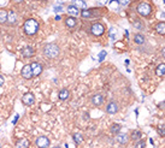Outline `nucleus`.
<instances>
[{
	"label": "nucleus",
	"mask_w": 165,
	"mask_h": 148,
	"mask_svg": "<svg viewBox=\"0 0 165 148\" xmlns=\"http://www.w3.org/2000/svg\"><path fill=\"white\" fill-rule=\"evenodd\" d=\"M44 54H45V57L49 58V59H54V58H57L59 53H60V49L59 47L56 45V44H47L44 49H42Z\"/></svg>",
	"instance_id": "1"
},
{
	"label": "nucleus",
	"mask_w": 165,
	"mask_h": 148,
	"mask_svg": "<svg viewBox=\"0 0 165 148\" xmlns=\"http://www.w3.org/2000/svg\"><path fill=\"white\" fill-rule=\"evenodd\" d=\"M39 22L36 20H33V18H29V20L25 21L23 28H24V33L27 35H35L39 30Z\"/></svg>",
	"instance_id": "2"
},
{
	"label": "nucleus",
	"mask_w": 165,
	"mask_h": 148,
	"mask_svg": "<svg viewBox=\"0 0 165 148\" xmlns=\"http://www.w3.org/2000/svg\"><path fill=\"white\" fill-rule=\"evenodd\" d=\"M136 11H137V13H139L140 16H142V17H148V16L152 13V6H151L148 3L142 1V3H140V4L136 6Z\"/></svg>",
	"instance_id": "3"
},
{
	"label": "nucleus",
	"mask_w": 165,
	"mask_h": 148,
	"mask_svg": "<svg viewBox=\"0 0 165 148\" xmlns=\"http://www.w3.org/2000/svg\"><path fill=\"white\" fill-rule=\"evenodd\" d=\"M90 33L93 34L94 36H101L104 33H105V27L102 23H99V22H95L90 25Z\"/></svg>",
	"instance_id": "4"
},
{
	"label": "nucleus",
	"mask_w": 165,
	"mask_h": 148,
	"mask_svg": "<svg viewBox=\"0 0 165 148\" xmlns=\"http://www.w3.org/2000/svg\"><path fill=\"white\" fill-rule=\"evenodd\" d=\"M35 144H36V147H39V148H47V147H49L51 141L46 136H39L38 139L35 140Z\"/></svg>",
	"instance_id": "5"
},
{
	"label": "nucleus",
	"mask_w": 165,
	"mask_h": 148,
	"mask_svg": "<svg viewBox=\"0 0 165 148\" xmlns=\"http://www.w3.org/2000/svg\"><path fill=\"white\" fill-rule=\"evenodd\" d=\"M30 67H31V71H33V76L36 77V76H40L42 73V65L40 63H31L30 64Z\"/></svg>",
	"instance_id": "6"
},
{
	"label": "nucleus",
	"mask_w": 165,
	"mask_h": 148,
	"mask_svg": "<svg viewBox=\"0 0 165 148\" xmlns=\"http://www.w3.org/2000/svg\"><path fill=\"white\" fill-rule=\"evenodd\" d=\"M21 75H22V77L25 78V80H31V78L34 77L30 65H24V66H23V69H22V71H21Z\"/></svg>",
	"instance_id": "7"
},
{
	"label": "nucleus",
	"mask_w": 165,
	"mask_h": 148,
	"mask_svg": "<svg viewBox=\"0 0 165 148\" xmlns=\"http://www.w3.org/2000/svg\"><path fill=\"white\" fill-rule=\"evenodd\" d=\"M106 112L110 115H116L118 112V105L116 101H110L106 106Z\"/></svg>",
	"instance_id": "8"
},
{
	"label": "nucleus",
	"mask_w": 165,
	"mask_h": 148,
	"mask_svg": "<svg viewBox=\"0 0 165 148\" xmlns=\"http://www.w3.org/2000/svg\"><path fill=\"white\" fill-rule=\"evenodd\" d=\"M22 102H23L24 105H27V106L33 105V104L35 102V96H34V94H33V93H25V94L22 96Z\"/></svg>",
	"instance_id": "9"
},
{
	"label": "nucleus",
	"mask_w": 165,
	"mask_h": 148,
	"mask_svg": "<svg viewBox=\"0 0 165 148\" xmlns=\"http://www.w3.org/2000/svg\"><path fill=\"white\" fill-rule=\"evenodd\" d=\"M35 54V49L33 48V46H24L22 49V55L24 58H31Z\"/></svg>",
	"instance_id": "10"
},
{
	"label": "nucleus",
	"mask_w": 165,
	"mask_h": 148,
	"mask_svg": "<svg viewBox=\"0 0 165 148\" xmlns=\"http://www.w3.org/2000/svg\"><path fill=\"white\" fill-rule=\"evenodd\" d=\"M116 140L119 144H126L128 141H129V136H128V134H125V133H118L116 135Z\"/></svg>",
	"instance_id": "11"
},
{
	"label": "nucleus",
	"mask_w": 165,
	"mask_h": 148,
	"mask_svg": "<svg viewBox=\"0 0 165 148\" xmlns=\"http://www.w3.org/2000/svg\"><path fill=\"white\" fill-rule=\"evenodd\" d=\"M92 104L95 106H101L104 104V96L101 94H94L92 96Z\"/></svg>",
	"instance_id": "12"
},
{
	"label": "nucleus",
	"mask_w": 165,
	"mask_h": 148,
	"mask_svg": "<svg viewBox=\"0 0 165 148\" xmlns=\"http://www.w3.org/2000/svg\"><path fill=\"white\" fill-rule=\"evenodd\" d=\"M64 22H65V25L68 28H75L77 25V21H76L75 17H66Z\"/></svg>",
	"instance_id": "13"
},
{
	"label": "nucleus",
	"mask_w": 165,
	"mask_h": 148,
	"mask_svg": "<svg viewBox=\"0 0 165 148\" xmlns=\"http://www.w3.org/2000/svg\"><path fill=\"white\" fill-rule=\"evenodd\" d=\"M156 75L158 77L165 76V63H161V64H159L157 66V69H156Z\"/></svg>",
	"instance_id": "14"
},
{
	"label": "nucleus",
	"mask_w": 165,
	"mask_h": 148,
	"mask_svg": "<svg viewBox=\"0 0 165 148\" xmlns=\"http://www.w3.org/2000/svg\"><path fill=\"white\" fill-rule=\"evenodd\" d=\"M72 5L76 6L77 9L87 10V3L84 1V0H72Z\"/></svg>",
	"instance_id": "15"
},
{
	"label": "nucleus",
	"mask_w": 165,
	"mask_h": 148,
	"mask_svg": "<svg viewBox=\"0 0 165 148\" xmlns=\"http://www.w3.org/2000/svg\"><path fill=\"white\" fill-rule=\"evenodd\" d=\"M68 13L71 17H77L80 15V10L74 5H70V6H68Z\"/></svg>",
	"instance_id": "16"
},
{
	"label": "nucleus",
	"mask_w": 165,
	"mask_h": 148,
	"mask_svg": "<svg viewBox=\"0 0 165 148\" xmlns=\"http://www.w3.org/2000/svg\"><path fill=\"white\" fill-rule=\"evenodd\" d=\"M156 31L159 34V35H165V22H159L156 24L154 27Z\"/></svg>",
	"instance_id": "17"
},
{
	"label": "nucleus",
	"mask_w": 165,
	"mask_h": 148,
	"mask_svg": "<svg viewBox=\"0 0 165 148\" xmlns=\"http://www.w3.org/2000/svg\"><path fill=\"white\" fill-rule=\"evenodd\" d=\"M29 141L25 140V139H22V140H18L17 143H16V148H29Z\"/></svg>",
	"instance_id": "18"
},
{
	"label": "nucleus",
	"mask_w": 165,
	"mask_h": 148,
	"mask_svg": "<svg viewBox=\"0 0 165 148\" xmlns=\"http://www.w3.org/2000/svg\"><path fill=\"white\" fill-rule=\"evenodd\" d=\"M58 98L60 99V100H68L69 98H70V91L68 90V89H62L60 91H59V94H58Z\"/></svg>",
	"instance_id": "19"
},
{
	"label": "nucleus",
	"mask_w": 165,
	"mask_h": 148,
	"mask_svg": "<svg viewBox=\"0 0 165 148\" xmlns=\"http://www.w3.org/2000/svg\"><path fill=\"white\" fill-rule=\"evenodd\" d=\"M7 22L10 24H15L17 22V15H16V12H13V11L7 12Z\"/></svg>",
	"instance_id": "20"
},
{
	"label": "nucleus",
	"mask_w": 165,
	"mask_h": 148,
	"mask_svg": "<svg viewBox=\"0 0 165 148\" xmlns=\"http://www.w3.org/2000/svg\"><path fill=\"white\" fill-rule=\"evenodd\" d=\"M145 36L142 35V34H136L135 36H134V41H135V44H137V45H142V44H145Z\"/></svg>",
	"instance_id": "21"
},
{
	"label": "nucleus",
	"mask_w": 165,
	"mask_h": 148,
	"mask_svg": "<svg viewBox=\"0 0 165 148\" xmlns=\"http://www.w3.org/2000/svg\"><path fill=\"white\" fill-rule=\"evenodd\" d=\"M72 139H74V142L76 144H81L83 142V136L80 133H75L74 135H72Z\"/></svg>",
	"instance_id": "22"
},
{
	"label": "nucleus",
	"mask_w": 165,
	"mask_h": 148,
	"mask_svg": "<svg viewBox=\"0 0 165 148\" xmlns=\"http://www.w3.org/2000/svg\"><path fill=\"white\" fill-rule=\"evenodd\" d=\"M141 136H142V133L140 130H134L130 135V139L134 141H139V140H141Z\"/></svg>",
	"instance_id": "23"
},
{
	"label": "nucleus",
	"mask_w": 165,
	"mask_h": 148,
	"mask_svg": "<svg viewBox=\"0 0 165 148\" xmlns=\"http://www.w3.org/2000/svg\"><path fill=\"white\" fill-rule=\"evenodd\" d=\"M7 21V11H5L4 9L0 10V24H3Z\"/></svg>",
	"instance_id": "24"
},
{
	"label": "nucleus",
	"mask_w": 165,
	"mask_h": 148,
	"mask_svg": "<svg viewBox=\"0 0 165 148\" xmlns=\"http://www.w3.org/2000/svg\"><path fill=\"white\" fill-rule=\"evenodd\" d=\"M80 15L82 16V18H93V11L89 10H82V12H80Z\"/></svg>",
	"instance_id": "25"
},
{
	"label": "nucleus",
	"mask_w": 165,
	"mask_h": 148,
	"mask_svg": "<svg viewBox=\"0 0 165 148\" xmlns=\"http://www.w3.org/2000/svg\"><path fill=\"white\" fill-rule=\"evenodd\" d=\"M157 133L159 134V136L165 137V123L158 125V128H157Z\"/></svg>",
	"instance_id": "26"
},
{
	"label": "nucleus",
	"mask_w": 165,
	"mask_h": 148,
	"mask_svg": "<svg viewBox=\"0 0 165 148\" xmlns=\"http://www.w3.org/2000/svg\"><path fill=\"white\" fill-rule=\"evenodd\" d=\"M119 130H121V125H119V124H116V123L112 124L111 128H110V131H111L112 134H118Z\"/></svg>",
	"instance_id": "27"
},
{
	"label": "nucleus",
	"mask_w": 165,
	"mask_h": 148,
	"mask_svg": "<svg viewBox=\"0 0 165 148\" xmlns=\"http://www.w3.org/2000/svg\"><path fill=\"white\" fill-rule=\"evenodd\" d=\"M135 148H146V142L143 140H139L135 143Z\"/></svg>",
	"instance_id": "28"
},
{
	"label": "nucleus",
	"mask_w": 165,
	"mask_h": 148,
	"mask_svg": "<svg viewBox=\"0 0 165 148\" xmlns=\"http://www.w3.org/2000/svg\"><path fill=\"white\" fill-rule=\"evenodd\" d=\"M134 27H135L136 29L141 30V29L143 28V23H142L141 21H135V22H134Z\"/></svg>",
	"instance_id": "29"
},
{
	"label": "nucleus",
	"mask_w": 165,
	"mask_h": 148,
	"mask_svg": "<svg viewBox=\"0 0 165 148\" xmlns=\"http://www.w3.org/2000/svg\"><path fill=\"white\" fill-rule=\"evenodd\" d=\"M116 35H117V30H116L115 28H111V29H110V36H111L113 40L116 39Z\"/></svg>",
	"instance_id": "30"
},
{
	"label": "nucleus",
	"mask_w": 165,
	"mask_h": 148,
	"mask_svg": "<svg viewBox=\"0 0 165 148\" xmlns=\"http://www.w3.org/2000/svg\"><path fill=\"white\" fill-rule=\"evenodd\" d=\"M95 1H97V4H98V5L102 6V5H106V4L108 3V0H95Z\"/></svg>",
	"instance_id": "31"
},
{
	"label": "nucleus",
	"mask_w": 165,
	"mask_h": 148,
	"mask_svg": "<svg viewBox=\"0 0 165 148\" xmlns=\"http://www.w3.org/2000/svg\"><path fill=\"white\" fill-rule=\"evenodd\" d=\"M119 3H121L123 6H126V5H129L130 0H119Z\"/></svg>",
	"instance_id": "32"
},
{
	"label": "nucleus",
	"mask_w": 165,
	"mask_h": 148,
	"mask_svg": "<svg viewBox=\"0 0 165 148\" xmlns=\"http://www.w3.org/2000/svg\"><path fill=\"white\" fill-rule=\"evenodd\" d=\"M105 55H106V52H105V51H102V52L100 53V55H99V60H102Z\"/></svg>",
	"instance_id": "33"
},
{
	"label": "nucleus",
	"mask_w": 165,
	"mask_h": 148,
	"mask_svg": "<svg viewBox=\"0 0 165 148\" xmlns=\"http://www.w3.org/2000/svg\"><path fill=\"white\" fill-rule=\"evenodd\" d=\"M6 3H7V0H0V6L6 5Z\"/></svg>",
	"instance_id": "34"
},
{
	"label": "nucleus",
	"mask_w": 165,
	"mask_h": 148,
	"mask_svg": "<svg viewBox=\"0 0 165 148\" xmlns=\"http://www.w3.org/2000/svg\"><path fill=\"white\" fill-rule=\"evenodd\" d=\"M4 84V77L1 76V75H0V87H1Z\"/></svg>",
	"instance_id": "35"
},
{
	"label": "nucleus",
	"mask_w": 165,
	"mask_h": 148,
	"mask_svg": "<svg viewBox=\"0 0 165 148\" xmlns=\"http://www.w3.org/2000/svg\"><path fill=\"white\" fill-rule=\"evenodd\" d=\"M54 11H56V12L62 11V7H60V6H56V7H54Z\"/></svg>",
	"instance_id": "36"
},
{
	"label": "nucleus",
	"mask_w": 165,
	"mask_h": 148,
	"mask_svg": "<svg viewBox=\"0 0 165 148\" xmlns=\"http://www.w3.org/2000/svg\"><path fill=\"white\" fill-rule=\"evenodd\" d=\"M161 57H164V58H165V47L161 49Z\"/></svg>",
	"instance_id": "37"
},
{
	"label": "nucleus",
	"mask_w": 165,
	"mask_h": 148,
	"mask_svg": "<svg viewBox=\"0 0 165 148\" xmlns=\"http://www.w3.org/2000/svg\"><path fill=\"white\" fill-rule=\"evenodd\" d=\"M13 1H15V3H22L23 0H13Z\"/></svg>",
	"instance_id": "38"
},
{
	"label": "nucleus",
	"mask_w": 165,
	"mask_h": 148,
	"mask_svg": "<svg viewBox=\"0 0 165 148\" xmlns=\"http://www.w3.org/2000/svg\"><path fill=\"white\" fill-rule=\"evenodd\" d=\"M52 148H60V147H58V146H56V147H52Z\"/></svg>",
	"instance_id": "39"
},
{
	"label": "nucleus",
	"mask_w": 165,
	"mask_h": 148,
	"mask_svg": "<svg viewBox=\"0 0 165 148\" xmlns=\"http://www.w3.org/2000/svg\"><path fill=\"white\" fill-rule=\"evenodd\" d=\"M0 147H1V146H0Z\"/></svg>",
	"instance_id": "40"
}]
</instances>
